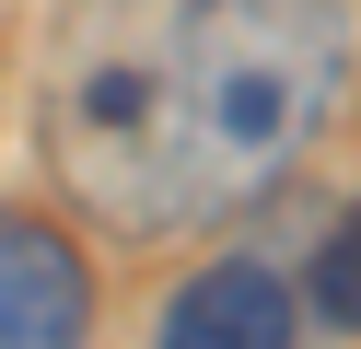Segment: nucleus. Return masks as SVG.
I'll use <instances>...</instances> for the list:
<instances>
[{
  "instance_id": "nucleus-5",
  "label": "nucleus",
  "mask_w": 361,
  "mask_h": 349,
  "mask_svg": "<svg viewBox=\"0 0 361 349\" xmlns=\"http://www.w3.org/2000/svg\"><path fill=\"white\" fill-rule=\"evenodd\" d=\"M314 326H338V338H361V209L326 233V256H314Z\"/></svg>"
},
{
  "instance_id": "nucleus-2",
  "label": "nucleus",
  "mask_w": 361,
  "mask_h": 349,
  "mask_svg": "<svg viewBox=\"0 0 361 349\" xmlns=\"http://www.w3.org/2000/svg\"><path fill=\"white\" fill-rule=\"evenodd\" d=\"M47 163L105 233L187 221L175 128H164V23L128 35V0H94L59 35V59H47Z\"/></svg>"
},
{
  "instance_id": "nucleus-4",
  "label": "nucleus",
  "mask_w": 361,
  "mask_h": 349,
  "mask_svg": "<svg viewBox=\"0 0 361 349\" xmlns=\"http://www.w3.org/2000/svg\"><path fill=\"white\" fill-rule=\"evenodd\" d=\"M291 326L303 314H291V291L257 256H221L164 302V349H291Z\"/></svg>"
},
{
  "instance_id": "nucleus-1",
  "label": "nucleus",
  "mask_w": 361,
  "mask_h": 349,
  "mask_svg": "<svg viewBox=\"0 0 361 349\" xmlns=\"http://www.w3.org/2000/svg\"><path fill=\"white\" fill-rule=\"evenodd\" d=\"M350 93L338 0H175L164 12V128L187 221L257 209Z\"/></svg>"
},
{
  "instance_id": "nucleus-3",
  "label": "nucleus",
  "mask_w": 361,
  "mask_h": 349,
  "mask_svg": "<svg viewBox=\"0 0 361 349\" xmlns=\"http://www.w3.org/2000/svg\"><path fill=\"white\" fill-rule=\"evenodd\" d=\"M94 326V279L47 221L0 209V349H71Z\"/></svg>"
}]
</instances>
